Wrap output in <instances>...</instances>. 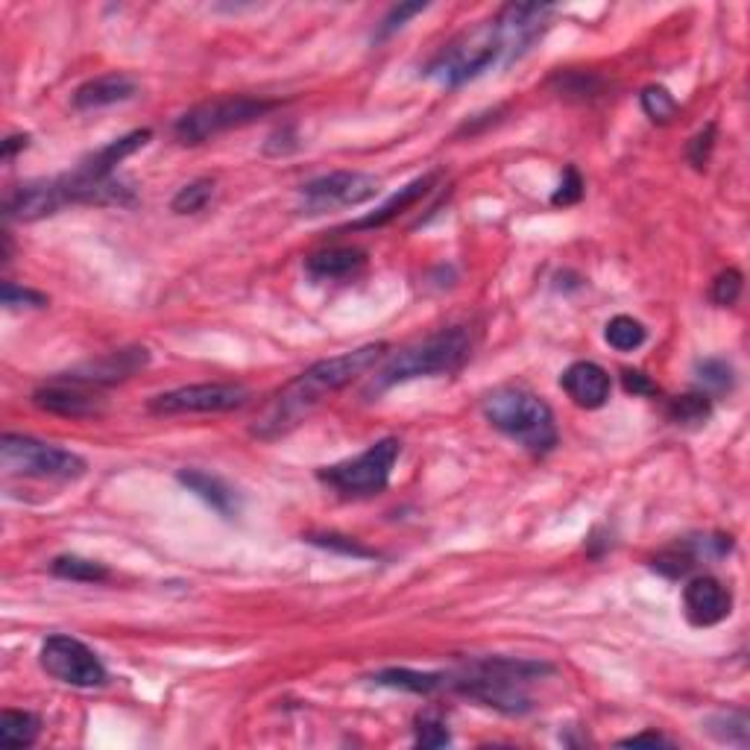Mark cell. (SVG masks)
Instances as JSON below:
<instances>
[{
    "instance_id": "1",
    "label": "cell",
    "mask_w": 750,
    "mask_h": 750,
    "mask_svg": "<svg viewBox=\"0 0 750 750\" xmlns=\"http://www.w3.org/2000/svg\"><path fill=\"white\" fill-rule=\"evenodd\" d=\"M384 352H387V343H367V346H359V350L311 364L306 373H299L294 382L285 384L273 396L271 405L264 408V413L255 422L253 434L262 437V440H279V437L290 434L294 428L302 426L311 417V410L326 396L350 387L355 378L370 373L384 359Z\"/></svg>"
},
{
    "instance_id": "2",
    "label": "cell",
    "mask_w": 750,
    "mask_h": 750,
    "mask_svg": "<svg viewBox=\"0 0 750 750\" xmlns=\"http://www.w3.org/2000/svg\"><path fill=\"white\" fill-rule=\"evenodd\" d=\"M472 355V334L463 326L440 329L428 334L426 341H417L396 352L378 373L373 375L367 396L390 390L396 384L413 382V378H431V375H449L461 370Z\"/></svg>"
},
{
    "instance_id": "3",
    "label": "cell",
    "mask_w": 750,
    "mask_h": 750,
    "mask_svg": "<svg viewBox=\"0 0 750 750\" xmlns=\"http://www.w3.org/2000/svg\"><path fill=\"white\" fill-rule=\"evenodd\" d=\"M481 410H484L489 426L510 437L514 443H519L531 454H545L558 445L554 410L537 393L516 387V384L496 387L493 393H487Z\"/></svg>"
},
{
    "instance_id": "4",
    "label": "cell",
    "mask_w": 750,
    "mask_h": 750,
    "mask_svg": "<svg viewBox=\"0 0 750 750\" xmlns=\"http://www.w3.org/2000/svg\"><path fill=\"white\" fill-rule=\"evenodd\" d=\"M498 62L514 59H510V47H507L501 26H498L496 18H489V21H481L472 30L454 35L452 42L428 62L426 77L437 79L440 86L457 88L470 79H478L481 74H487Z\"/></svg>"
},
{
    "instance_id": "5",
    "label": "cell",
    "mask_w": 750,
    "mask_h": 750,
    "mask_svg": "<svg viewBox=\"0 0 750 750\" xmlns=\"http://www.w3.org/2000/svg\"><path fill=\"white\" fill-rule=\"evenodd\" d=\"M271 109H276V103L262 100V97H218V100H206V103L194 106L185 114H179L174 123V135L179 144L197 147V144H206L209 139L220 135V132L250 126Z\"/></svg>"
},
{
    "instance_id": "6",
    "label": "cell",
    "mask_w": 750,
    "mask_h": 750,
    "mask_svg": "<svg viewBox=\"0 0 750 750\" xmlns=\"http://www.w3.org/2000/svg\"><path fill=\"white\" fill-rule=\"evenodd\" d=\"M399 440L396 437H384V440L370 445L367 452H361L359 457L323 466V470L317 472V478L323 481L329 489H334V493H341V496H378L390 484L393 466L399 461Z\"/></svg>"
},
{
    "instance_id": "7",
    "label": "cell",
    "mask_w": 750,
    "mask_h": 750,
    "mask_svg": "<svg viewBox=\"0 0 750 750\" xmlns=\"http://www.w3.org/2000/svg\"><path fill=\"white\" fill-rule=\"evenodd\" d=\"M0 466H3L7 475L44 481H70L86 475V461L79 454L24 434H3V440H0Z\"/></svg>"
},
{
    "instance_id": "8",
    "label": "cell",
    "mask_w": 750,
    "mask_h": 750,
    "mask_svg": "<svg viewBox=\"0 0 750 750\" xmlns=\"http://www.w3.org/2000/svg\"><path fill=\"white\" fill-rule=\"evenodd\" d=\"M38 663L53 681L68 683V686H79V690H95L109 681L106 665L100 663V657L74 637H51L42 642L38 651Z\"/></svg>"
},
{
    "instance_id": "9",
    "label": "cell",
    "mask_w": 750,
    "mask_h": 750,
    "mask_svg": "<svg viewBox=\"0 0 750 750\" xmlns=\"http://www.w3.org/2000/svg\"><path fill=\"white\" fill-rule=\"evenodd\" d=\"M253 393L244 384H188L176 390L158 393L150 399V410L158 417H183V413H229L244 408Z\"/></svg>"
},
{
    "instance_id": "10",
    "label": "cell",
    "mask_w": 750,
    "mask_h": 750,
    "mask_svg": "<svg viewBox=\"0 0 750 750\" xmlns=\"http://www.w3.org/2000/svg\"><path fill=\"white\" fill-rule=\"evenodd\" d=\"M382 183L361 170H334V174L317 176L299 188V200L306 214H323L332 209H350L378 197Z\"/></svg>"
},
{
    "instance_id": "11",
    "label": "cell",
    "mask_w": 750,
    "mask_h": 750,
    "mask_svg": "<svg viewBox=\"0 0 750 750\" xmlns=\"http://www.w3.org/2000/svg\"><path fill=\"white\" fill-rule=\"evenodd\" d=\"M33 405L38 410L53 413V417L65 419L100 417L106 410V399L97 393V387L68 382V378H62V375H56L53 382L42 384V387L33 393Z\"/></svg>"
},
{
    "instance_id": "12",
    "label": "cell",
    "mask_w": 750,
    "mask_h": 750,
    "mask_svg": "<svg viewBox=\"0 0 750 750\" xmlns=\"http://www.w3.org/2000/svg\"><path fill=\"white\" fill-rule=\"evenodd\" d=\"M70 206L62 188L59 176L56 179H38V183L18 185L15 191L9 194L3 202L9 220H21V223H33V220L51 218L56 211Z\"/></svg>"
},
{
    "instance_id": "13",
    "label": "cell",
    "mask_w": 750,
    "mask_h": 750,
    "mask_svg": "<svg viewBox=\"0 0 750 750\" xmlns=\"http://www.w3.org/2000/svg\"><path fill=\"white\" fill-rule=\"evenodd\" d=\"M730 607H734V598H730L725 584L716 581V577H692L690 584L683 586V610H686V619L695 628L721 625L730 616Z\"/></svg>"
},
{
    "instance_id": "14",
    "label": "cell",
    "mask_w": 750,
    "mask_h": 750,
    "mask_svg": "<svg viewBox=\"0 0 750 750\" xmlns=\"http://www.w3.org/2000/svg\"><path fill=\"white\" fill-rule=\"evenodd\" d=\"M150 352L144 346H132V350L109 352L103 359L88 361L82 367H74L70 373H65L62 378L77 384H88V387H106V384L126 382L130 375H135L139 370L147 367Z\"/></svg>"
},
{
    "instance_id": "15",
    "label": "cell",
    "mask_w": 750,
    "mask_h": 750,
    "mask_svg": "<svg viewBox=\"0 0 750 750\" xmlns=\"http://www.w3.org/2000/svg\"><path fill=\"white\" fill-rule=\"evenodd\" d=\"M560 387L575 401L577 408L598 410L607 405L613 390V382L607 370L598 367L595 361H575L566 373L560 375Z\"/></svg>"
},
{
    "instance_id": "16",
    "label": "cell",
    "mask_w": 750,
    "mask_h": 750,
    "mask_svg": "<svg viewBox=\"0 0 750 750\" xmlns=\"http://www.w3.org/2000/svg\"><path fill=\"white\" fill-rule=\"evenodd\" d=\"M135 95H139V82L130 74H118L114 70V74H103V77L82 82L74 91V109H79V112H95V109H106V106L126 103Z\"/></svg>"
},
{
    "instance_id": "17",
    "label": "cell",
    "mask_w": 750,
    "mask_h": 750,
    "mask_svg": "<svg viewBox=\"0 0 750 750\" xmlns=\"http://www.w3.org/2000/svg\"><path fill=\"white\" fill-rule=\"evenodd\" d=\"M150 135H153L150 130H135L130 132V135H123V139L109 141L106 147L95 150L91 156L82 158L77 165V170L79 174L91 176V179H112L114 167L121 165L123 158H130L132 153H139V150L150 141Z\"/></svg>"
},
{
    "instance_id": "18",
    "label": "cell",
    "mask_w": 750,
    "mask_h": 750,
    "mask_svg": "<svg viewBox=\"0 0 750 750\" xmlns=\"http://www.w3.org/2000/svg\"><path fill=\"white\" fill-rule=\"evenodd\" d=\"M437 179H440V174H426V176H419V179H413V183H408L405 188H399V191L393 194L390 200L387 202H382L378 209L373 211V214H367V218H361V220H355L350 229H378V227H387L390 220H396V218H401L405 211L408 209H413L422 197H426L431 188L437 185Z\"/></svg>"
},
{
    "instance_id": "19",
    "label": "cell",
    "mask_w": 750,
    "mask_h": 750,
    "mask_svg": "<svg viewBox=\"0 0 750 750\" xmlns=\"http://www.w3.org/2000/svg\"><path fill=\"white\" fill-rule=\"evenodd\" d=\"M176 478H179L183 487L191 489L200 501H206L214 514L223 516V519H232V516H238V510H241V501H238L235 489L229 487L223 478H218V475H209V472L200 470H183Z\"/></svg>"
},
{
    "instance_id": "20",
    "label": "cell",
    "mask_w": 750,
    "mask_h": 750,
    "mask_svg": "<svg viewBox=\"0 0 750 750\" xmlns=\"http://www.w3.org/2000/svg\"><path fill=\"white\" fill-rule=\"evenodd\" d=\"M367 264V255L355 250V246H329L320 250L306 262L308 273L320 282H341L352 279L355 273Z\"/></svg>"
},
{
    "instance_id": "21",
    "label": "cell",
    "mask_w": 750,
    "mask_h": 750,
    "mask_svg": "<svg viewBox=\"0 0 750 750\" xmlns=\"http://www.w3.org/2000/svg\"><path fill=\"white\" fill-rule=\"evenodd\" d=\"M42 734V718L26 709H3L0 713V745L3 748H33Z\"/></svg>"
},
{
    "instance_id": "22",
    "label": "cell",
    "mask_w": 750,
    "mask_h": 750,
    "mask_svg": "<svg viewBox=\"0 0 750 750\" xmlns=\"http://www.w3.org/2000/svg\"><path fill=\"white\" fill-rule=\"evenodd\" d=\"M373 681L378 683V686L413 692V695H431V692L449 686V677H445V674L413 672V669H384V672L375 674Z\"/></svg>"
},
{
    "instance_id": "23",
    "label": "cell",
    "mask_w": 750,
    "mask_h": 750,
    "mask_svg": "<svg viewBox=\"0 0 750 750\" xmlns=\"http://www.w3.org/2000/svg\"><path fill=\"white\" fill-rule=\"evenodd\" d=\"M51 572L62 581H77V584H103L109 581V569L103 563L77 554H62L51 563Z\"/></svg>"
},
{
    "instance_id": "24",
    "label": "cell",
    "mask_w": 750,
    "mask_h": 750,
    "mask_svg": "<svg viewBox=\"0 0 750 750\" xmlns=\"http://www.w3.org/2000/svg\"><path fill=\"white\" fill-rule=\"evenodd\" d=\"M604 338H607V343H610L616 352H633L648 341V332L639 320H633V317L628 315H619L604 326Z\"/></svg>"
},
{
    "instance_id": "25",
    "label": "cell",
    "mask_w": 750,
    "mask_h": 750,
    "mask_svg": "<svg viewBox=\"0 0 750 750\" xmlns=\"http://www.w3.org/2000/svg\"><path fill=\"white\" fill-rule=\"evenodd\" d=\"M707 730L716 736L718 742L736 745V748H748V713L742 709H734V713H718L707 721Z\"/></svg>"
},
{
    "instance_id": "26",
    "label": "cell",
    "mask_w": 750,
    "mask_h": 750,
    "mask_svg": "<svg viewBox=\"0 0 750 750\" xmlns=\"http://www.w3.org/2000/svg\"><path fill=\"white\" fill-rule=\"evenodd\" d=\"M709 413H713V399L707 393H686L669 405V419L677 426H701V422H707Z\"/></svg>"
},
{
    "instance_id": "27",
    "label": "cell",
    "mask_w": 750,
    "mask_h": 750,
    "mask_svg": "<svg viewBox=\"0 0 750 750\" xmlns=\"http://www.w3.org/2000/svg\"><path fill=\"white\" fill-rule=\"evenodd\" d=\"M211 197H214V179L202 176V179H194V183H188L185 188H179V194L170 200V209H174L176 214H197V211H202L209 206Z\"/></svg>"
},
{
    "instance_id": "28",
    "label": "cell",
    "mask_w": 750,
    "mask_h": 750,
    "mask_svg": "<svg viewBox=\"0 0 750 750\" xmlns=\"http://www.w3.org/2000/svg\"><path fill=\"white\" fill-rule=\"evenodd\" d=\"M639 103H642V112H646L654 123H672L674 118H677V112H681V106H677L674 95L663 86H648L646 91H642V97H639Z\"/></svg>"
},
{
    "instance_id": "29",
    "label": "cell",
    "mask_w": 750,
    "mask_h": 750,
    "mask_svg": "<svg viewBox=\"0 0 750 750\" xmlns=\"http://www.w3.org/2000/svg\"><path fill=\"white\" fill-rule=\"evenodd\" d=\"M695 375H698V384L704 387L707 396L709 393L734 390V367L725 359L701 361L698 367H695Z\"/></svg>"
},
{
    "instance_id": "30",
    "label": "cell",
    "mask_w": 750,
    "mask_h": 750,
    "mask_svg": "<svg viewBox=\"0 0 750 750\" xmlns=\"http://www.w3.org/2000/svg\"><path fill=\"white\" fill-rule=\"evenodd\" d=\"M739 294H742V273L736 267H727L725 273H718L716 282H713V302L727 308L734 306Z\"/></svg>"
},
{
    "instance_id": "31",
    "label": "cell",
    "mask_w": 750,
    "mask_h": 750,
    "mask_svg": "<svg viewBox=\"0 0 750 750\" xmlns=\"http://www.w3.org/2000/svg\"><path fill=\"white\" fill-rule=\"evenodd\" d=\"M0 297H3V306L7 308H44L47 306V297H44V294L30 290V288H18L15 282H3Z\"/></svg>"
},
{
    "instance_id": "32",
    "label": "cell",
    "mask_w": 750,
    "mask_h": 750,
    "mask_svg": "<svg viewBox=\"0 0 750 750\" xmlns=\"http://www.w3.org/2000/svg\"><path fill=\"white\" fill-rule=\"evenodd\" d=\"M692 566H695V554H686V551H681V549L663 551L660 558H654V569L657 572H663L665 577L690 575Z\"/></svg>"
},
{
    "instance_id": "33",
    "label": "cell",
    "mask_w": 750,
    "mask_h": 750,
    "mask_svg": "<svg viewBox=\"0 0 750 750\" xmlns=\"http://www.w3.org/2000/svg\"><path fill=\"white\" fill-rule=\"evenodd\" d=\"M452 742V736L445 730L443 721H437L431 716H422L417 721V745L419 748H443Z\"/></svg>"
},
{
    "instance_id": "34",
    "label": "cell",
    "mask_w": 750,
    "mask_h": 750,
    "mask_svg": "<svg viewBox=\"0 0 750 750\" xmlns=\"http://www.w3.org/2000/svg\"><path fill=\"white\" fill-rule=\"evenodd\" d=\"M426 3H399V7H393L390 12H387V18L382 21V26H378V38H387V35H393L396 30H401V26L408 24V18L419 15V12H426Z\"/></svg>"
},
{
    "instance_id": "35",
    "label": "cell",
    "mask_w": 750,
    "mask_h": 750,
    "mask_svg": "<svg viewBox=\"0 0 750 750\" xmlns=\"http://www.w3.org/2000/svg\"><path fill=\"white\" fill-rule=\"evenodd\" d=\"M581 197H584V179H581V174H577L575 167H569L566 174H563V183H560V188L554 191V197H551V202L566 209V206L581 202Z\"/></svg>"
},
{
    "instance_id": "36",
    "label": "cell",
    "mask_w": 750,
    "mask_h": 750,
    "mask_svg": "<svg viewBox=\"0 0 750 750\" xmlns=\"http://www.w3.org/2000/svg\"><path fill=\"white\" fill-rule=\"evenodd\" d=\"M713 147H716V123H709L707 130H701L695 139L690 141V162L698 170H704L709 162V156H713Z\"/></svg>"
},
{
    "instance_id": "37",
    "label": "cell",
    "mask_w": 750,
    "mask_h": 750,
    "mask_svg": "<svg viewBox=\"0 0 750 750\" xmlns=\"http://www.w3.org/2000/svg\"><path fill=\"white\" fill-rule=\"evenodd\" d=\"M311 542H317V545H323V549H332V551H343V554H352V558H373V551L361 549V545L350 542V540H346V537H334V533H329V537H311Z\"/></svg>"
},
{
    "instance_id": "38",
    "label": "cell",
    "mask_w": 750,
    "mask_h": 750,
    "mask_svg": "<svg viewBox=\"0 0 750 750\" xmlns=\"http://www.w3.org/2000/svg\"><path fill=\"white\" fill-rule=\"evenodd\" d=\"M621 384H625V390L633 393V396H654L657 393V384L651 382L646 373H639V370H625V373H621Z\"/></svg>"
},
{
    "instance_id": "39",
    "label": "cell",
    "mask_w": 750,
    "mask_h": 750,
    "mask_svg": "<svg viewBox=\"0 0 750 750\" xmlns=\"http://www.w3.org/2000/svg\"><path fill=\"white\" fill-rule=\"evenodd\" d=\"M619 745H625V748H639V745H651V748H657V745H672V742H669L663 734H637V736H630V739H621Z\"/></svg>"
},
{
    "instance_id": "40",
    "label": "cell",
    "mask_w": 750,
    "mask_h": 750,
    "mask_svg": "<svg viewBox=\"0 0 750 750\" xmlns=\"http://www.w3.org/2000/svg\"><path fill=\"white\" fill-rule=\"evenodd\" d=\"M26 144H30V135H12V139L3 141V162H9V158L15 156L18 150H24Z\"/></svg>"
}]
</instances>
